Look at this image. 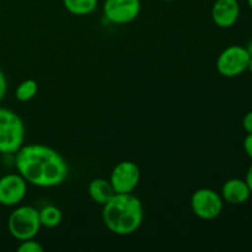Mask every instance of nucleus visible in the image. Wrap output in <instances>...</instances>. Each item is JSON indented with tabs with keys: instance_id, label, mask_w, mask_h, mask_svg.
Returning <instances> with one entry per match:
<instances>
[{
	"instance_id": "1",
	"label": "nucleus",
	"mask_w": 252,
	"mask_h": 252,
	"mask_svg": "<svg viewBox=\"0 0 252 252\" xmlns=\"http://www.w3.org/2000/svg\"><path fill=\"white\" fill-rule=\"evenodd\" d=\"M15 166L27 184L43 189L63 184L69 171L65 159L44 144L22 145L15 153Z\"/></svg>"
},
{
	"instance_id": "2",
	"label": "nucleus",
	"mask_w": 252,
	"mask_h": 252,
	"mask_svg": "<svg viewBox=\"0 0 252 252\" xmlns=\"http://www.w3.org/2000/svg\"><path fill=\"white\" fill-rule=\"evenodd\" d=\"M102 207L103 224L116 235H130L142 225L144 207L142 201L133 194V192L116 193Z\"/></svg>"
},
{
	"instance_id": "3",
	"label": "nucleus",
	"mask_w": 252,
	"mask_h": 252,
	"mask_svg": "<svg viewBox=\"0 0 252 252\" xmlns=\"http://www.w3.org/2000/svg\"><path fill=\"white\" fill-rule=\"evenodd\" d=\"M25 125L16 112L0 107V153L15 154L25 142Z\"/></svg>"
},
{
	"instance_id": "4",
	"label": "nucleus",
	"mask_w": 252,
	"mask_h": 252,
	"mask_svg": "<svg viewBox=\"0 0 252 252\" xmlns=\"http://www.w3.org/2000/svg\"><path fill=\"white\" fill-rule=\"evenodd\" d=\"M41 228L38 211L32 206L17 207L7 218V230L19 241L34 239Z\"/></svg>"
},
{
	"instance_id": "5",
	"label": "nucleus",
	"mask_w": 252,
	"mask_h": 252,
	"mask_svg": "<svg viewBox=\"0 0 252 252\" xmlns=\"http://www.w3.org/2000/svg\"><path fill=\"white\" fill-rule=\"evenodd\" d=\"M224 199L212 189H199L191 197V208L194 216L203 220H213L223 212Z\"/></svg>"
},
{
	"instance_id": "6",
	"label": "nucleus",
	"mask_w": 252,
	"mask_h": 252,
	"mask_svg": "<svg viewBox=\"0 0 252 252\" xmlns=\"http://www.w3.org/2000/svg\"><path fill=\"white\" fill-rule=\"evenodd\" d=\"M250 54L245 47L229 46L219 54L217 59V70L225 78H235L248 70Z\"/></svg>"
},
{
	"instance_id": "7",
	"label": "nucleus",
	"mask_w": 252,
	"mask_h": 252,
	"mask_svg": "<svg viewBox=\"0 0 252 252\" xmlns=\"http://www.w3.org/2000/svg\"><path fill=\"white\" fill-rule=\"evenodd\" d=\"M140 181V169L135 162L125 160L113 167L110 182L116 193H132Z\"/></svg>"
},
{
	"instance_id": "8",
	"label": "nucleus",
	"mask_w": 252,
	"mask_h": 252,
	"mask_svg": "<svg viewBox=\"0 0 252 252\" xmlns=\"http://www.w3.org/2000/svg\"><path fill=\"white\" fill-rule=\"evenodd\" d=\"M140 7V0H105L103 15L112 24L126 25L137 19Z\"/></svg>"
},
{
	"instance_id": "9",
	"label": "nucleus",
	"mask_w": 252,
	"mask_h": 252,
	"mask_svg": "<svg viewBox=\"0 0 252 252\" xmlns=\"http://www.w3.org/2000/svg\"><path fill=\"white\" fill-rule=\"evenodd\" d=\"M27 193V181L20 174H7L0 179V204L14 207L21 203Z\"/></svg>"
},
{
	"instance_id": "10",
	"label": "nucleus",
	"mask_w": 252,
	"mask_h": 252,
	"mask_svg": "<svg viewBox=\"0 0 252 252\" xmlns=\"http://www.w3.org/2000/svg\"><path fill=\"white\" fill-rule=\"evenodd\" d=\"M240 16L238 0H216L212 7V20L217 26L229 29L234 26Z\"/></svg>"
},
{
	"instance_id": "11",
	"label": "nucleus",
	"mask_w": 252,
	"mask_h": 252,
	"mask_svg": "<svg viewBox=\"0 0 252 252\" xmlns=\"http://www.w3.org/2000/svg\"><path fill=\"white\" fill-rule=\"evenodd\" d=\"M251 191L249 189L245 180L230 179L221 187V197L229 204L239 206L244 204L251 196Z\"/></svg>"
},
{
	"instance_id": "12",
	"label": "nucleus",
	"mask_w": 252,
	"mask_h": 252,
	"mask_svg": "<svg viewBox=\"0 0 252 252\" xmlns=\"http://www.w3.org/2000/svg\"><path fill=\"white\" fill-rule=\"evenodd\" d=\"M89 196L95 203L103 206L107 203L111 198L116 194L110 180L106 179H94L89 184Z\"/></svg>"
},
{
	"instance_id": "13",
	"label": "nucleus",
	"mask_w": 252,
	"mask_h": 252,
	"mask_svg": "<svg viewBox=\"0 0 252 252\" xmlns=\"http://www.w3.org/2000/svg\"><path fill=\"white\" fill-rule=\"evenodd\" d=\"M98 0H63L65 10L76 16H85L96 10Z\"/></svg>"
},
{
	"instance_id": "14",
	"label": "nucleus",
	"mask_w": 252,
	"mask_h": 252,
	"mask_svg": "<svg viewBox=\"0 0 252 252\" xmlns=\"http://www.w3.org/2000/svg\"><path fill=\"white\" fill-rule=\"evenodd\" d=\"M38 214L41 225L48 229L57 228L63 219V213H62L61 209L56 206H52V204L43 207L41 211H38Z\"/></svg>"
},
{
	"instance_id": "15",
	"label": "nucleus",
	"mask_w": 252,
	"mask_h": 252,
	"mask_svg": "<svg viewBox=\"0 0 252 252\" xmlns=\"http://www.w3.org/2000/svg\"><path fill=\"white\" fill-rule=\"evenodd\" d=\"M37 91H38L37 81L33 79H27V80H24L19 84V86L15 90V97L20 102H27L36 96Z\"/></svg>"
},
{
	"instance_id": "16",
	"label": "nucleus",
	"mask_w": 252,
	"mask_h": 252,
	"mask_svg": "<svg viewBox=\"0 0 252 252\" xmlns=\"http://www.w3.org/2000/svg\"><path fill=\"white\" fill-rule=\"evenodd\" d=\"M20 245L17 248L19 252H43L44 249L38 241H36L34 239H29V240L20 241Z\"/></svg>"
},
{
	"instance_id": "17",
	"label": "nucleus",
	"mask_w": 252,
	"mask_h": 252,
	"mask_svg": "<svg viewBox=\"0 0 252 252\" xmlns=\"http://www.w3.org/2000/svg\"><path fill=\"white\" fill-rule=\"evenodd\" d=\"M6 91H7V80H6V76H5L4 71L0 69V102L4 100L5 95H6Z\"/></svg>"
},
{
	"instance_id": "18",
	"label": "nucleus",
	"mask_w": 252,
	"mask_h": 252,
	"mask_svg": "<svg viewBox=\"0 0 252 252\" xmlns=\"http://www.w3.org/2000/svg\"><path fill=\"white\" fill-rule=\"evenodd\" d=\"M243 127L248 134H251L252 133V111L251 112H248L245 116H244Z\"/></svg>"
},
{
	"instance_id": "19",
	"label": "nucleus",
	"mask_w": 252,
	"mask_h": 252,
	"mask_svg": "<svg viewBox=\"0 0 252 252\" xmlns=\"http://www.w3.org/2000/svg\"><path fill=\"white\" fill-rule=\"evenodd\" d=\"M244 150H245L246 155L252 160V133L246 135L244 139Z\"/></svg>"
},
{
	"instance_id": "20",
	"label": "nucleus",
	"mask_w": 252,
	"mask_h": 252,
	"mask_svg": "<svg viewBox=\"0 0 252 252\" xmlns=\"http://www.w3.org/2000/svg\"><path fill=\"white\" fill-rule=\"evenodd\" d=\"M245 181L248 184L249 189H250L251 193H252V164L249 166L248 172H246V177H245Z\"/></svg>"
},
{
	"instance_id": "21",
	"label": "nucleus",
	"mask_w": 252,
	"mask_h": 252,
	"mask_svg": "<svg viewBox=\"0 0 252 252\" xmlns=\"http://www.w3.org/2000/svg\"><path fill=\"white\" fill-rule=\"evenodd\" d=\"M245 48H246V51H248V53L250 54V57H252V39L250 42H249L248 46H246Z\"/></svg>"
},
{
	"instance_id": "22",
	"label": "nucleus",
	"mask_w": 252,
	"mask_h": 252,
	"mask_svg": "<svg viewBox=\"0 0 252 252\" xmlns=\"http://www.w3.org/2000/svg\"><path fill=\"white\" fill-rule=\"evenodd\" d=\"M248 70L250 71V73L252 74V57L250 58V62H249V65H248Z\"/></svg>"
},
{
	"instance_id": "23",
	"label": "nucleus",
	"mask_w": 252,
	"mask_h": 252,
	"mask_svg": "<svg viewBox=\"0 0 252 252\" xmlns=\"http://www.w3.org/2000/svg\"><path fill=\"white\" fill-rule=\"evenodd\" d=\"M248 4H249V6L252 9V0H248Z\"/></svg>"
},
{
	"instance_id": "24",
	"label": "nucleus",
	"mask_w": 252,
	"mask_h": 252,
	"mask_svg": "<svg viewBox=\"0 0 252 252\" xmlns=\"http://www.w3.org/2000/svg\"><path fill=\"white\" fill-rule=\"evenodd\" d=\"M162 1H166V2H172V1H175V0H162Z\"/></svg>"
}]
</instances>
